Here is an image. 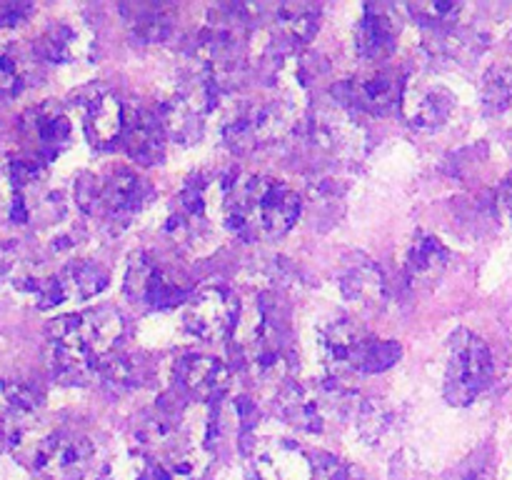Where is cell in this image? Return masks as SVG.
Masks as SVG:
<instances>
[{"label":"cell","mask_w":512,"mask_h":480,"mask_svg":"<svg viewBox=\"0 0 512 480\" xmlns=\"http://www.w3.org/2000/svg\"><path fill=\"white\" fill-rule=\"evenodd\" d=\"M500 203H503L505 213H508V218L512 220V173L503 183V188H500Z\"/></svg>","instance_id":"e575fe53"},{"label":"cell","mask_w":512,"mask_h":480,"mask_svg":"<svg viewBox=\"0 0 512 480\" xmlns=\"http://www.w3.org/2000/svg\"><path fill=\"white\" fill-rule=\"evenodd\" d=\"M398 20L380 5H368L355 25V50L363 60H383L398 45Z\"/></svg>","instance_id":"cb8c5ba5"},{"label":"cell","mask_w":512,"mask_h":480,"mask_svg":"<svg viewBox=\"0 0 512 480\" xmlns=\"http://www.w3.org/2000/svg\"><path fill=\"white\" fill-rule=\"evenodd\" d=\"M175 383L193 400H220L230 388V368L213 355L188 353L175 363Z\"/></svg>","instance_id":"2e32d148"},{"label":"cell","mask_w":512,"mask_h":480,"mask_svg":"<svg viewBox=\"0 0 512 480\" xmlns=\"http://www.w3.org/2000/svg\"><path fill=\"white\" fill-rule=\"evenodd\" d=\"M33 13L30 3H18V0H0V28H13V25L25 23Z\"/></svg>","instance_id":"836d02e7"},{"label":"cell","mask_w":512,"mask_h":480,"mask_svg":"<svg viewBox=\"0 0 512 480\" xmlns=\"http://www.w3.org/2000/svg\"><path fill=\"white\" fill-rule=\"evenodd\" d=\"M493 380V353L473 330H455L448 345L443 393L450 405H470Z\"/></svg>","instance_id":"52a82bcc"},{"label":"cell","mask_w":512,"mask_h":480,"mask_svg":"<svg viewBox=\"0 0 512 480\" xmlns=\"http://www.w3.org/2000/svg\"><path fill=\"white\" fill-rule=\"evenodd\" d=\"M93 50V33L85 23L75 18L53 20L40 33L35 43V53L48 63H78Z\"/></svg>","instance_id":"ac0fdd59"},{"label":"cell","mask_w":512,"mask_h":480,"mask_svg":"<svg viewBox=\"0 0 512 480\" xmlns=\"http://www.w3.org/2000/svg\"><path fill=\"white\" fill-rule=\"evenodd\" d=\"M405 120L415 130L433 133L443 128L455 110V95L448 85L438 83L433 78H413L405 83L403 103H400Z\"/></svg>","instance_id":"5bb4252c"},{"label":"cell","mask_w":512,"mask_h":480,"mask_svg":"<svg viewBox=\"0 0 512 480\" xmlns=\"http://www.w3.org/2000/svg\"><path fill=\"white\" fill-rule=\"evenodd\" d=\"M108 280V270L98 263H90V260H73L63 270H58L63 303L65 300H85L103 293L108 288Z\"/></svg>","instance_id":"83f0119b"},{"label":"cell","mask_w":512,"mask_h":480,"mask_svg":"<svg viewBox=\"0 0 512 480\" xmlns=\"http://www.w3.org/2000/svg\"><path fill=\"white\" fill-rule=\"evenodd\" d=\"M125 293L133 303L148 308H173L180 300L188 298V288L180 283L178 275L160 265L153 255L133 253L125 273Z\"/></svg>","instance_id":"8fae6325"},{"label":"cell","mask_w":512,"mask_h":480,"mask_svg":"<svg viewBox=\"0 0 512 480\" xmlns=\"http://www.w3.org/2000/svg\"><path fill=\"white\" fill-rule=\"evenodd\" d=\"M85 135L95 148H110L115 140L123 138L125 108L110 90H93L85 100L83 110Z\"/></svg>","instance_id":"603a6c76"},{"label":"cell","mask_w":512,"mask_h":480,"mask_svg":"<svg viewBox=\"0 0 512 480\" xmlns=\"http://www.w3.org/2000/svg\"><path fill=\"white\" fill-rule=\"evenodd\" d=\"M20 128H23L25 140H30V145H33L38 160H53L55 155L63 153L70 140L68 115L55 103H43L28 110L23 115Z\"/></svg>","instance_id":"e0dca14e"},{"label":"cell","mask_w":512,"mask_h":480,"mask_svg":"<svg viewBox=\"0 0 512 480\" xmlns=\"http://www.w3.org/2000/svg\"><path fill=\"white\" fill-rule=\"evenodd\" d=\"M240 300L228 288L210 285L198 290L193 298L185 303V328L208 343H218L233 335L240 318Z\"/></svg>","instance_id":"30bf717a"},{"label":"cell","mask_w":512,"mask_h":480,"mask_svg":"<svg viewBox=\"0 0 512 480\" xmlns=\"http://www.w3.org/2000/svg\"><path fill=\"white\" fill-rule=\"evenodd\" d=\"M310 140L320 153L350 163V160L363 158L368 133L348 105L338 100H325L315 105L310 115Z\"/></svg>","instance_id":"9c48e42d"},{"label":"cell","mask_w":512,"mask_h":480,"mask_svg":"<svg viewBox=\"0 0 512 480\" xmlns=\"http://www.w3.org/2000/svg\"><path fill=\"white\" fill-rule=\"evenodd\" d=\"M123 333V315L110 305L55 318L48 325L55 378L68 385L90 383L115 355Z\"/></svg>","instance_id":"6da1fadb"},{"label":"cell","mask_w":512,"mask_h":480,"mask_svg":"<svg viewBox=\"0 0 512 480\" xmlns=\"http://www.w3.org/2000/svg\"><path fill=\"white\" fill-rule=\"evenodd\" d=\"M318 353L330 378L343 380L348 373H383L403 355L395 340H378L353 320H330L318 333Z\"/></svg>","instance_id":"3957f363"},{"label":"cell","mask_w":512,"mask_h":480,"mask_svg":"<svg viewBox=\"0 0 512 480\" xmlns=\"http://www.w3.org/2000/svg\"><path fill=\"white\" fill-rule=\"evenodd\" d=\"M165 130L160 115L150 113V110H125V128H123V145L133 160L143 165L160 163L165 153Z\"/></svg>","instance_id":"ffe728a7"},{"label":"cell","mask_w":512,"mask_h":480,"mask_svg":"<svg viewBox=\"0 0 512 480\" xmlns=\"http://www.w3.org/2000/svg\"><path fill=\"white\" fill-rule=\"evenodd\" d=\"M393 425V413H390L388 405L378 398H368L358 405V413H355V428H358L360 438L365 443H378L388 428Z\"/></svg>","instance_id":"f1b7e54d"},{"label":"cell","mask_w":512,"mask_h":480,"mask_svg":"<svg viewBox=\"0 0 512 480\" xmlns=\"http://www.w3.org/2000/svg\"><path fill=\"white\" fill-rule=\"evenodd\" d=\"M38 53L13 40H0V95L15 98L38 80Z\"/></svg>","instance_id":"d4e9b609"},{"label":"cell","mask_w":512,"mask_h":480,"mask_svg":"<svg viewBox=\"0 0 512 480\" xmlns=\"http://www.w3.org/2000/svg\"><path fill=\"white\" fill-rule=\"evenodd\" d=\"M3 283L8 285L13 298H18L20 303L33 305L38 310H48L63 303L58 273H50V270L33 263V260H10L5 265Z\"/></svg>","instance_id":"9a60e30c"},{"label":"cell","mask_w":512,"mask_h":480,"mask_svg":"<svg viewBox=\"0 0 512 480\" xmlns=\"http://www.w3.org/2000/svg\"><path fill=\"white\" fill-rule=\"evenodd\" d=\"M60 203L45 193V168L38 158H20L0 170V223L28 225L38 215H58Z\"/></svg>","instance_id":"8992f818"},{"label":"cell","mask_w":512,"mask_h":480,"mask_svg":"<svg viewBox=\"0 0 512 480\" xmlns=\"http://www.w3.org/2000/svg\"><path fill=\"white\" fill-rule=\"evenodd\" d=\"M303 200L285 180L270 175H240L225 183L223 220L245 243L275 240L298 220Z\"/></svg>","instance_id":"7a4b0ae2"},{"label":"cell","mask_w":512,"mask_h":480,"mask_svg":"<svg viewBox=\"0 0 512 480\" xmlns=\"http://www.w3.org/2000/svg\"><path fill=\"white\" fill-rule=\"evenodd\" d=\"M483 98L493 113H500L510 105L512 100V75L505 68H493L485 75Z\"/></svg>","instance_id":"1f68e13d"},{"label":"cell","mask_w":512,"mask_h":480,"mask_svg":"<svg viewBox=\"0 0 512 480\" xmlns=\"http://www.w3.org/2000/svg\"><path fill=\"white\" fill-rule=\"evenodd\" d=\"M103 480H173L153 458L145 453L128 455L120 463H110L103 470Z\"/></svg>","instance_id":"f546056e"},{"label":"cell","mask_w":512,"mask_h":480,"mask_svg":"<svg viewBox=\"0 0 512 480\" xmlns=\"http://www.w3.org/2000/svg\"><path fill=\"white\" fill-rule=\"evenodd\" d=\"M248 480H315L313 458L285 438H268L253 445Z\"/></svg>","instance_id":"4fadbf2b"},{"label":"cell","mask_w":512,"mask_h":480,"mask_svg":"<svg viewBox=\"0 0 512 480\" xmlns=\"http://www.w3.org/2000/svg\"><path fill=\"white\" fill-rule=\"evenodd\" d=\"M320 28L318 10L305 3L278 5L270 18V50L273 53H288L310 43Z\"/></svg>","instance_id":"d6986e66"},{"label":"cell","mask_w":512,"mask_h":480,"mask_svg":"<svg viewBox=\"0 0 512 480\" xmlns=\"http://www.w3.org/2000/svg\"><path fill=\"white\" fill-rule=\"evenodd\" d=\"M358 400L340 380L330 378L318 385L288 383L278 393V413L285 423L305 433H325L343 425L358 413Z\"/></svg>","instance_id":"277c9868"},{"label":"cell","mask_w":512,"mask_h":480,"mask_svg":"<svg viewBox=\"0 0 512 480\" xmlns=\"http://www.w3.org/2000/svg\"><path fill=\"white\" fill-rule=\"evenodd\" d=\"M120 13L125 15V23H128L130 33L140 43H163L165 38L173 30V10L168 5H123Z\"/></svg>","instance_id":"4316f807"},{"label":"cell","mask_w":512,"mask_h":480,"mask_svg":"<svg viewBox=\"0 0 512 480\" xmlns=\"http://www.w3.org/2000/svg\"><path fill=\"white\" fill-rule=\"evenodd\" d=\"M410 15L415 23L423 25L425 35L435 38V35L455 33L460 28L470 25V13L473 8L465 3H450V0H433V3H415L408 5Z\"/></svg>","instance_id":"484cf974"},{"label":"cell","mask_w":512,"mask_h":480,"mask_svg":"<svg viewBox=\"0 0 512 480\" xmlns=\"http://www.w3.org/2000/svg\"><path fill=\"white\" fill-rule=\"evenodd\" d=\"M295 120L298 115L288 100H255V103L243 105L225 123V143L235 153H253V150L268 148V145L288 138L295 128Z\"/></svg>","instance_id":"ba28073f"},{"label":"cell","mask_w":512,"mask_h":480,"mask_svg":"<svg viewBox=\"0 0 512 480\" xmlns=\"http://www.w3.org/2000/svg\"><path fill=\"white\" fill-rule=\"evenodd\" d=\"M313 478L315 480H365L360 470L343 463L330 453H318L313 458Z\"/></svg>","instance_id":"d6a6232c"},{"label":"cell","mask_w":512,"mask_h":480,"mask_svg":"<svg viewBox=\"0 0 512 480\" xmlns=\"http://www.w3.org/2000/svg\"><path fill=\"white\" fill-rule=\"evenodd\" d=\"M340 293L365 310H380L388 303V280L370 258H355L340 273Z\"/></svg>","instance_id":"7402d4cb"},{"label":"cell","mask_w":512,"mask_h":480,"mask_svg":"<svg viewBox=\"0 0 512 480\" xmlns=\"http://www.w3.org/2000/svg\"><path fill=\"white\" fill-rule=\"evenodd\" d=\"M405 83L393 70H370L358 78L343 80L335 85V100L348 105L350 110H365L370 115H388L403 103Z\"/></svg>","instance_id":"7c38bea8"},{"label":"cell","mask_w":512,"mask_h":480,"mask_svg":"<svg viewBox=\"0 0 512 480\" xmlns=\"http://www.w3.org/2000/svg\"><path fill=\"white\" fill-rule=\"evenodd\" d=\"M100 373H103L105 385L113 388L115 393L135 388V385H140V378H143L140 365L135 363V358H128V355H113Z\"/></svg>","instance_id":"4dcf8cb0"},{"label":"cell","mask_w":512,"mask_h":480,"mask_svg":"<svg viewBox=\"0 0 512 480\" xmlns=\"http://www.w3.org/2000/svg\"><path fill=\"white\" fill-rule=\"evenodd\" d=\"M448 263L450 250L445 248L443 240L420 230V233L413 235V240L408 243V250H405V278L415 288H430V285H435L443 278Z\"/></svg>","instance_id":"44dd1931"},{"label":"cell","mask_w":512,"mask_h":480,"mask_svg":"<svg viewBox=\"0 0 512 480\" xmlns=\"http://www.w3.org/2000/svg\"><path fill=\"white\" fill-rule=\"evenodd\" d=\"M148 198L143 178L128 168H110L103 175H83L75 183V200L88 215L113 225L130 223Z\"/></svg>","instance_id":"5b68a950"}]
</instances>
